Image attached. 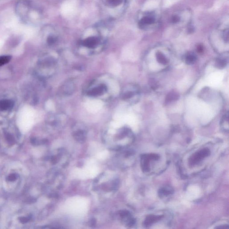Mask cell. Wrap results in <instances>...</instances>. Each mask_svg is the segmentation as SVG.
Instances as JSON below:
<instances>
[{
	"instance_id": "6da1fadb",
	"label": "cell",
	"mask_w": 229,
	"mask_h": 229,
	"mask_svg": "<svg viewBox=\"0 0 229 229\" xmlns=\"http://www.w3.org/2000/svg\"><path fill=\"white\" fill-rule=\"evenodd\" d=\"M15 9L17 17L26 24L35 25L38 23L39 11L31 0H19Z\"/></svg>"
},
{
	"instance_id": "7a4b0ae2",
	"label": "cell",
	"mask_w": 229,
	"mask_h": 229,
	"mask_svg": "<svg viewBox=\"0 0 229 229\" xmlns=\"http://www.w3.org/2000/svg\"><path fill=\"white\" fill-rule=\"evenodd\" d=\"M159 16L155 11H145L138 17V26L144 30H149L155 29L159 25Z\"/></svg>"
},
{
	"instance_id": "3957f363",
	"label": "cell",
	"mask_w": 229,
	"mask_h": 229,
	"mask_svg": "<svg viewBox=\"0 0 229 229\" xmlns=\"http://www.w3.org/2000/svg\"><path fill=\"white\" fill-rule=\"evenodd\" d=\"M96 32L95 34L85 38L81 41V45L89 49H94L97 48L102 41L101 36L99 33Z\"/></svg>"
},
{
	"instance_id": "277c9868",
	"label": "cell",
	"mask_w": 229,
	"mask_h": 229,
	"mask_svg": "<svg viewBox=\"0 0 229 229\" xmlns=\"http://www.w3.org/2000/svg\"><path fill=\"white\" fill-rule=\"evenodd\" d=\"M210 154V150L208 149L205 148L201 149L189 158V164L193 166L197 164L204 158L208 156Z\"/></svg>"
},
{
	"instance_id": "5b68a950",
	"label": "cell",
	"mask_w": 229,
	"mask_h": 229,
	"mask_svg": "<svg viewBox=\"0 0 229 229\" xmlns=\"http://www.w3.org/2000/svg\"><path fill=\"white\" fill-rule=\"evenodd\" d=\"M105 6L111 9L121 8L124 10L126 8L127 0H102Z\"/></svg>"
},
{
	"instance_id": "8992f818",
	"label": "cell",
	"mask_w": 229,
	"mask_h": 229,
	"mask_svg": "<svg viewBox=\"0 0 229 229\" xmlns=\"http://www.w3.org/2000/svg\"><path fill=\"white\" fill-rule=\"evenodd\" d=\"M158 156L155 154L151 155H144L141 158V166L143 171L148 172L149 170V160L150 159L153 158L157 159Z\"/></svg>"
},
{
	"instance_id": "52a82bcc",
	"label": "cell",
	"mask_w": 229,
	"mask_h": 229,
	"mask_svg": "<svg viewBox=\"0 0 229 229\" xmlns=\"http://www.w3.org/2000/svg\"><path fill=\"white\" fill-rule=\"evenodd\" d=\"M107 90V88L104 85H100L91 89V90L89 91L87 94L89 96H101Z\"/></svg>"
},
{
	"instance_id": "ba28073f",
	"label": "cell",
	"mask_w": 229,
	"mask_h": 229,
	"mask_svg": "<svg viewBox=\"0 0 229 229\" xmlns=\"http://www.w3.org/2000/svg\"><path fill=\"white\" fill-rule=\"evenodd\" d=\"M137 89L136 88H133L132 89H128L124 91L121 94V98L124 100H128L133 97L137 93Z\"/></svg>"
},
{
	"instance_id": "9c48e42d",
	"label": "cell",
	"mask_w": 229,
	"mask_h": 229,
	"mask_svg": "<svg viewBox=\"0 0 229 229\" xmlns=\"http://www.w3.org/2000/svg\"><path fill=\"white\" fill-rule=\"evenodd\" d=\"M228 58L223 56L217 58L215 61V65L218 69H222L227 66L228 63Z\"/></svg>"
},
{
	"instance_id": "30bf717a",
	"label": "cell",
	"mask_w": 229,
	"mask_h": 229,
	"mask_svg": "<svg viewBox=\"0 0 229 229\" xmlns=\"http://www.w3.org/2000/svg\"><path fill=\"white\" fill-rule=\"evenodd\" d=\"M162 217H163L162 216H156V215H150V216H148L144 222V225L146 227L149 226L155 222L160 220Z\"/></svg>"
},
{
	"instance_id": "8fae6325",
	"label": "cell",
	"mask_w": 229,
	"mask_h": 229,
	"mask_svg": "<svg viewBox=\"0 0 229 229\" xmlns=\"http://www.w3.org/2000/svg\"><path fill=\"white\" fill-rule=\"evenodd\" d=\"M74 136L75 139L78 142L82 143L86 139V133L85 131L83 129H79L74 133Z\"/></svg>"
},
{
	"instance_id": "7c38bea8",
	"label": "cell",
	"mask_w": 229,
	"mask_h": 229,
	"mask_svg": "<svg viewBox=\"0 0 229 229\" xmlns=\"http://www.w3.org/2000/svg\"><path fill=\"white\" fill-rule=\"evenodd\" d=\"M185 63L188 65L195 63L196 60V57L194 53L192 52L187 53L184 57Z\"/></svg>"
},
{
	"instance_id": "4fadbf2b",
	"label": "cell",
	"mask_w": 229,
	"mask_h": 229,
	"mask_svg": "<svg viewBox=\"0 0 229 229\" xmlns=\"http://www.w3.org/2000/svg\"><path fill=\"white\" fill-rule=\"evenodd\" d=\"M13 106V102L11 101L3 100L0 101V110L6 111Z\"/></svg>"
},
{
	"instance_id": "5bb4252c",
	"label": "cell",
	"mask_w": 229,
	"mask_h": 229,
	"mask_svg": "<svg viewBox=\"0 0 229 229\" xmlns=\"http://www.w3.org/2000/svg\"><path fill=\"white\" fill-rule=\"evenodd\" d=\"M156 57L157 60L159 63L163 65H166L168 63V61L165 55L160 51H158L156 53Z\"/></svg>"
},
{
	"instance_id": "9a60e30c",
	"label": "cell",
	"mask_w": 229,
	"mask_h": 229,
	"mask_svg": "<svg viewBox=\"0 0 229 229\" xmlns=\"http://www.w3.org/2000/svg\"><path fill=\"white\" fill-rule=\"evenodd\" d=\"M179 95L176 92H173V91L172 92L171 91V92H170L167 96L165 102L168 103V102H171L173 101L177 100L179 99Z\"/></svg>"
},
{
	"instance_id": "2e32d148",
	"label": "cell",
	"mask_w": 229,
	"mask_h": 229,
	"mask_svg": "<svg viewBox=\"0 0 229 229\" xmlns=\"http://www.w3.org/2000/svg\"><path fill=\"white\" fill-rule=\"evenodd\" d=\"M57 37L54 34H50L47 38V42L49 45H52L57 41Z\"/></svg>"
},
{
	"instance_id": "e0dca14e",
	"label": "cell",
	"mask_w": 229,
	"mask_h": 229,
	"mask_svg": "<svg viewBox=\"0 0 229 229\" xmlns=\"http://www.w3.org/2000/svg\"><path fill=\"white\" fill-rule=\"evenodd\" d=\"M11 59L10 56H3L0 57V67L8 63Z\"/></svg>"
},
{
	"instance_id": "ac0fdd59",
	"label": "cell",
	"mask_w": 229,
	"mask_h": 229,
	"mask_svg": "<svg viewBox=\"0 0 229 229\" xmlns=\"http://www.w3.org/2000/svg\"><path fill=\"white\" fill-rule=\"evenodd\" d=\"M73 89H74V86L71 83H69L68 84H66L64 87V94L65 95H71V93L73 92Z\"/></svg>"
},
{
	"instance_id": "d6986e66",
	"label": "cell",
	"mask_w": 229,
	"mask_h": 229,
	"mask_svg": "<svg viewBox=\"0 0 229 229\" xmlns=\"http://www.w3.org/2000/svg\"><path fill=\"white\" fill-rule=\"evenodd\" d=\"M171 191L170 190L163 188V189L160 190L159 192V195L161 197V196L162 197V196H167L171 194Z\"/></svg>"
},
{
	"instance_id": "ffe728a7",
	"label": "cell",
	"mask_w": 229,
	"mask_h": 229,
	"mask_svg": "<svg viewBox=\"0 0 229 229\" xmlns=\"http://www.w3.org/2000/svg\"><path fill=\"white\" fill-rule=\"evenodd\" d=\"M30 218L29 217H21V218H19V219H18L19 221L21 223H23V224L27 223V222H28L30 220Z\"/></svg>"
},
{
	"instance_id": "44dd1931",
	"label": "cell",
	"mask_w": 229,
	"mask_h": 229,
	"mask_svg": "<svg viewBox=\"0 0 229 229\" xmlns=\"http://www.w3.org/2000/svg\"><path fill=\"white\" fill-rule=\"evenodd\" d=\"M7 142L11 145H13L14 143V137L10 134H8L6 137Z\"/></svg>"
},
{
	"instance_id": "7402d4cb",
	"label": "cell",
	"mask_w": 229,
	"mask_h": 229,
	"mask_svg": "<svg viewBox=\"0 0 229 229\" xmlns=\"http://www.w3.org/2000/svg\"><path fill=\"white\" fill-rule=\"evenodd\" d=\"M17 178V176L15 174H12L7 177V180L10 181H14L16 180Z\"/></svg>"
},
{
	"instance_id": "603a6c76",
	"label": "cell",
	"mask_w": 229,
	"mask_h": 229,
	"mask_svg": "<svg viewBox=\"0 0 229 229\" xmlns=\"http://www.w3.org/2000/svg\"><path fill=\"white\" fill-rule=\"evenodd\" d=\"M150 85L151 86V87H152V89H156L157 88L158 85H157V83L155 81V80H150Z\"/></svg>"
},
{
	"instance_id": "cb8c5ba5",
	"label": "cell",
	"mask_w": 229,
	"mask_h": 229,
	"mask_svg": "<svg viewBox=\"0 0 229 229\" xmlns=\"http://www.w3.org/2000/svg\"><path fill=\"white\" fill-rule=\"evenodd\" d=\"M217 229H228L229 226L228 225H222V226H220L219 227H217L215 228Z\"/></svg>"
},
{
	"instance_id": "d4e9b609",
	"label": "cell",
	"mask_w": 229,
	"mask_h": 229,
	"mask_svg": "<svg viewBox=\"0 0 229 229\" xmlns=\"http://www.w3.org/2000/svg\"><path fill=\"white\" fill-rule=\"evenodd\" d=\"M203 47L202 46H200L197 48V51L198 52H200V53L203 51Z\"/></svg>"
}]
</instances>
